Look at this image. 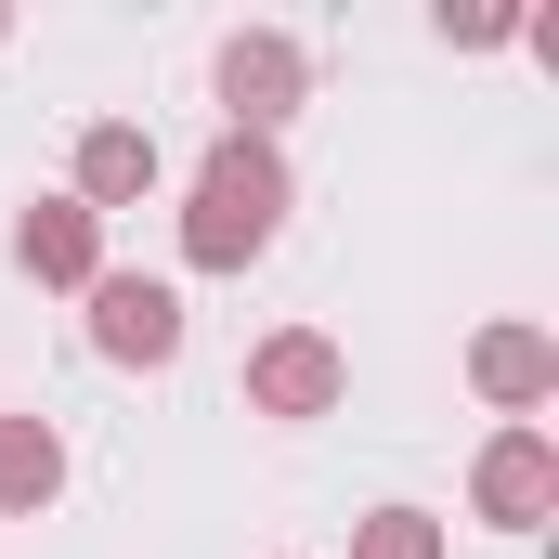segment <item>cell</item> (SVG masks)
<instances>
[{
    "label": "cell",
    "instance_id": "30bf717a",
    "mask_svg": "<svg viewBox=\"0 0 559 559\" xmlns=\"http://www.w3.org/2000/svg\"><path fill=\"white\" fill-rule=\"evenodd\" d=\"M352 559H442V521L429 508H365L352 521Z\"/></svg>",
    "mask_w": 559,
    "mask_h": 559
},
{
    "label": "cell",
    "instance_id": "277c9868",
    "mask_svg": "<svg viewBox=\"0 0 559 559\" xmlns=\"http://www.w3.org/2000/svg\"><path fill=\"white\" fill-rule=\"evenodd\" d=\"M468 508H481L495 534H534V521L559 508V442L534 417H508L495 442H481V468H468Z\"/></svg>",
    "mask_w": 559,
    "mask_h": 559
},
{
    "label": "cell",
    "instance_id": "3957f363",
    "mask_svg": "<svg viewBox=\"0 0 559 559\" xmlns=\"http://www.w3.org/2000/svg\"><path fill=\"white\" fill-rule=\"evenodd\" d=\"M299 92H312V66H299L286 26H235V39H222V118L248 143H274L286 118H299Z\"/></svg>",
    "mask_w": 559,
    "mask_h": 559
},
{
    "label": "cell",
    "instance_id": "6da1fadb",
    "mask_svg": "<svg viewBox=\"0 0 559 559\" xmlns=\"http://www.w3.org/2000/svg\"><path fill=\"white\" fill-rule=\"evenodd\" d=\"M274 235H286V156L248 143V131H222L209 169H195V195H182V261L195 274H248Z\"/></svg>",
    "mask_w": 559,
    "mask_h": 559
},
{
    "label": "cell",
    "instance_id": "9c48e42d",
    "mask_svg": "<svg viewBox=\"0 0 559 559\" xmlns=\"http://www.w3.org/2000/svg\"><path fill=\"white\" fill-rule=\"evenodd\" d=\"M66 495V442H52V417H0V521H39Z\"/></svg>",
    "mask_w": 559,
    "mask_h": 559
},
{
    "label": "cell",
    "instance_id": "5b68a950",
    "mask_svg": "<svg viewBox=\"0 0 559 559\" xmlns=\"http://www.w3.org/2000/svg\"><path fill=\"white\" fill-rule=\"evenodd\" d=\"M79 299H92V352H105V365H169V352H182V299L156 274H92Z\"/></svg>",
    "mask_w": 559,
    "mask_h": 559
},
{
    "label": "cell",
    "instance_id": "8fae6325",
    "mask_svg": "<svg viewBox=\"0 0 559 559\" xmlns=\"http://www.w3.org/2000/svg\"><path fill=\"white\" fill-rule=\"evenodd\" d=\"M442 39L455 52H495V39H521V13H442Z\"/></svg>",
    "mask_w": 559,
    "mask_h": 559
},
{
    "label": "cell",
    "instance_id": "7a4b0ae2",
    "mask_svg": "<svg viewBox=\"0 0 559 559\" xmlns=\"http://www.w3.org/2000/svg\"><path fill=\"white\" fill-rule=\"evenodd\" d=\"M338 391H352V365H338V338L325 325H274L261 352H248V417H338Z\"/></svg>",
    "mask_w": 559,
    "mask_h": 559
},
{
    "label": "cell",
    "instance_id": "7c38bea8",
    "mask_svg": "<svg viewBox=\"0 0 559 559\" xmlns=\"http://www.w3.org/2000/svg\"><path fill=\"white\" fill-rule=\"evenodd\" d=\"M0 39H13V26H0Z\"/></svg>",
    "mask_w": 559,
    "mask_h": 559
},
{
    "label": "cell",
    "instance_id": "52a82bcc",
    "mask_svg": "<svg viewBox=\"0 0 559 559\" xmlns=\"http://www.w3.org/2000/svg\"><path fill=\"white\" fill-rule=\"evenodd\" d=\"M13 261H26L39 286H92L105 274V222H92L79 195H39V209L13 222Z\"/></svg>",
    "mask_w": 559,
    "mask_h": 559
},
{
    "label": "cell",
    "instance_id": "ba28073f",
    "mask_svg": "<svg viewBox=\"0 0 559 559\" xmlns=\"http://www.w3.org/2000/svg\"><path fill=\"white\" fill-rule=\"evenodd\" d=\"M143 195H156V131L92 118V131H79V209L105 222V209H143Z\"/></svg>",
    "mask_w": 559,
    "mask_h": 559
},
{
    "label": "cell",
    "instance_id": "8992f818",
    "mask_svg": "<svg viewBox=\"0 0 559 559\" xmlns=\"http://www.w3.org/2000/svg\"><path fill=\"white\" fill-rule=\"evenodd\" d=\"M468 378H481L495 417H534V404L559 391V338L547 325H481V338H468Z\"/></svg>",
    "mask_w": 559,
    "mask_h": 559
}]
</instances>
